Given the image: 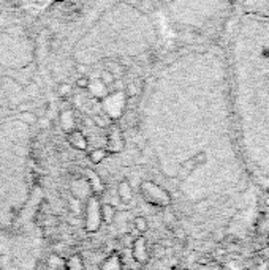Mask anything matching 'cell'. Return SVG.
Returning a JSON list of instances; mask_svg holds the SVG:
<instances>
[{"mask_svg": "<svg viewBox=\"0 0 269 270\" xmlns=\"http://www.w3.org/2000/svg\"><path fill=\"white\" fill-rule=\"evenodd\" d=\"M224 47L233 125L252 179L269 185V16L233 11Z\"/></svg>", "mask_w": 269, "mask_h": 270, "instance_id": "1", "label": "cell"}, {"mask_svg": "<svg viewBox=\"0 0 269 270\" xmlns=\"http://www.w3.org/2000/svg\"><path fill=\"white\" fill-rule=\"evenodd\" d=\"M140 193H141L142 199L146 201L148 204H150L152 207L166 209L171 204V195L156 182L144 180L140 185Z\"/></svg>", "mask_w": 269, "mask_h": 270, "instance_id": "2", "label": "cell"}, {"mask_svg": "<svg viewBox=\"0 0 269 270\" xmlns=\"http://www.w3.org/2000/svg\"><path fill=\"white\" fill-rule=\"evenodd\" d=\"M102 199L100 196H89L84 202V229L88 234H95L102 229Z\"/></svg>", "mask_w": 269, "mask_h": 270, "instance_id": "3", "label": "cell"}, {"mask_svg": "<svg viewBox=\"0 0 269 270\" xmlns=\"http://www.w3.org/2000/svg\"><path fill=\"white\" fill-rule=\"evenodd\" d=\"M233 11L269 16V0H233Z\"/></svg>", "mask_w": 269, "mask_h": 270, "instance_id": "4", "label": "cell"}, {"mask_svg": "<svg viewBox=\"0 0 269 270\" xmlns=\"http://www.w3.org/2000/svg\"><path fill=\"white\" fill-rule=\"evenodd\" d=\"M132 258L133 261L140 266H146L150 259V247L148 244V239L144 236H136L132 244Z\"/></svg>", "mask_w": 269, "mask_h": 270, "instance_id": "5", "label": "cell"}, {"mask_svg": "<svg viewBox=\"0 0 269 270\" xmlns=\"http://www.w3.org/2000/svg\"><path fill=\"white\" fill-rule=\"evenodd\" d=\"M124 147H126V141H124V136L119 128H116L112 125V128L108 134V142L106 146H104V149L108 150L110 155H112V153H119L124 150Z\"/></svg>", "mask_w": 269, "mask_h": 270, "instance_id": "6", "label": "cell"}, {"mask_svg": "<svg viewBox=\"0 0 269 270\" xmlns=\"http://www.w3.org/2000/svg\"><path fill=\"white\" fill-rule=\"evenodd\" d=\"M84 179L89 182L92 195H95V196H102L103 195V193H104V182H103V179H102V176L98 174V172L86 169L84 171Z\"/></svg>", "mask_w": 269, "mask_h": 270, "instance_id": "7", "label": "cell"}, {"mask_svg": "<svg viewBox=\"0 0 269 270\" xmlns=\"http://www.w3.org/2000/svg\"><path fill=\"white\" fill-rule=\"evenodd\" d=\"M72 196L78 198L80 201L84 199V202H86V199H88L89 196H92L90 185H89V182L86 180L84 177L73 182V185H72Z\"/></svg>", "mask_w": 269, "mask_h": 270, "instance_id": "8", "label": "cell"}, {"mask_svg": "<svg viewBox=\"0 0 269 270\" xmlns=\"http://www.w3.org/2000/svg\"><path fill=\"white\" fill-rule=\"evenodd\" d=\"M66 141H68L70 146L73 149H76V150H88L89 141H88V138H86L80 130L74 128L70 133H66Z\"/></svg>", "mask_w": 269, "mask_h": 270, "instance_id": "9", "label": "cell"}, {"mask_svg": "<svg viewBox=\"0 0 269 270\" xmlns=\"http://www.w3.org/2000/svg\"><path fill=\"white\" fill-rule=\"evenodd\" d=\"M133 196H134V191H133V187L128 179H122L119 183H118V198L122 204H130L133 201Z\"/></svg>", "mask_w": 269, "mask_h": 270, "instance_id": "10", "label": "cell"}, {"mask_svg": "<svg viewBox=\"0 0 269 270\" xmlns=\"http://www.w3.org/2000/svg\"><path fill=\"white\" fill-rule=\"evenodd\" d=\"M44 270H66V258L60 253H51L44 261Z\"/></svg>", "mask_w": 269, "mask_h": 270, "instance_id": "11", "label": "cell"}, {"mask_svg": "<svg viewBox=\"0 0 269 270\" xmlns=\"http://www.w3.org/2000/svg\"><path fill=\"white\" fill-rule=\"evenodd\" d=\"M98 270H126V266L122 264L119 253H111L100 263Z\"/></svg>", "mask_w": 269, "mask_h": 270, "instance_id": "12", "label": "cell"}, {"mask_svg": "<svg viewBox=\"0 0 269 270\" xmlns=\"http://www.w3.org/2000/svg\"><path fill=\"white\" fill-rule=\"evenodd\" d=\"M102 221L104 225H112L118 218V207L111 202H102Z\"/></svg>", "mask_w": 269, "mask_h": 270, "instance_id": "13", "label": "cell"}, {"mask_svg": "<svg viewBox=\"0 0 269 270\" xmlns=\"http://www.w3.org/2000/svg\"><path fill=\"white\" fill-rule=\"evenodd\" d=\"M84 269H86V264L81 255L74 253L66 258V270H84Z\"/></svg>", "mask_w": 269, "mask_h": 270, "instance_id": "14", "label": "cell"}, {"mask_svg": "<svg viewBox=\"0 0 269 270\" xmlns=\"http://www.w3.org/2000/svg\"><path fill=\"white\" fill-rule=\"evenodd\" d=\"M110 155L108 150L104 147H98V149H94L89 152V160L92 165H100V163H103V160L106 158Z\"/></svg>", "mask_w": 269, "mask_h": 270, "instance_id": "15", "label": "cell"}, {"mask_svg": "<svg viewBox=\"0 0 269 270\" xmlns=\"http://www.w3.org/2000/svg\"><path fill=\"white\" fill-rule=\"evenodd\" d=\"M133 229L136 231L140 236H142L144 233H148V229H149V221H148V218L142 217V215L134 217V218H133Z\"/></svg>", "mask_w": 269, "mask_h": 270, "instance_id": "16", "label": "cell"}, {"mask_svg": "<svg viewBox=\"0 0 269 270\" xmlns=\"http://www.w3.org/2000/svg\"><path fill=\"white\" fill-rule=\"evenodd\" d=\"M68 206H70V210H72V214L73 215H80L82 214V209H81V201L78 198H74V196H70L68 198Z\"/></svg>", "mask_w": 269, "mask_h": 270, "instance_id": "17", "label": "cell"}, {"mask_svg": "<svg viewBox=\"0 0 269 270\" xmlns=\"http://www.w3.org/2000/svg\"><path fill=\"white\" fill-rule=\"evenodd\" d=\"M57 95L60 96V98H65V96L72 95V85L66 84V82H62L57 85Z\"/></svg>", "mask_w": 269, "mask_h": 270, "instance_id": "18", "label": "cell"}, {"mask_svg": "<svg viewBox=\"0 0 269 270\" xmlns=\"http://www.w3.org/2000/svg\"><path fill=\"white\" fill-rule=\"evenodd\" d=\"M100 81H102L103 84H106V85H111V84H114V81H116V76H114L110 70H104V71L102 73Z\"/></svg>", "mask_w": 269, "mask_h": 270, "instance_id": "19", "label": "cell"}, {"mask_svg": "<svg viewBox=\"0 0 269 270\" xmlns=\"http://www.w3.org/2000/svg\"><path fill=\"white\" fill-rule=\"evenodd\" d=\"M90 85V81L86 78V76H81V78L76 79V87L78 89H88Z\"/></svg>", "mask_w": 269, "mask_h": 270, "instance_id": "20", "label": "cell"}, {"mask_svg": "<svg viewBox=\"0 0 269 270\" xmlns=\"http://www.w3.org/2000/svg\"><path fill=\"white\" fill-rule=\"evenodd\" d=\"M94 123L97 125L98 128H106L108 127V123L104 122V119L102 117V115H94Z\"/></svg>", "mask_w": 269, "mask_h": 270, "instance_id": "21", "label": "cell"}, {"mask_svg": "<svg viewBox=\"0 0 269 270\" xmlns=\"http://www.w3.org/2000/svg\"><path fill=\"white\" fill-rule=\"evenodd\" d=\"M136 95H138V89H136V85H134V84L127 85V96H128V98H133V96H136Z\"/></svg>", "mask_w": 269, "mask_h": 270, "instance_id": "22", "label": "cell"}, {"mask_svg": "<svg viewBox=\"0 0 269 270\" xmlns=\"http://www.w3.org/2000/svg\"><path fill=\"white\" fill-rule=\"evenodd\" d=\"M152 252L156 253V258H162V256H163V248H162V245H154Z\"/></svg>", "mask_w": 269, "mask_h": 270, "instance_id": "23", "label": "cell"}, {"mask_svg": "<svg viewBox=\"0 0 269 270\" xmlns=\"http://www.w3.org/2000/svg\"><path fill=\"white\" fill-rule=\"evenodd\" d=\"M126 270H134V269H126Z\"/></svg>", "mask_w": 269, "mask_h": 270, "instance_id": "24", "label": "cell"}]
</instances>
